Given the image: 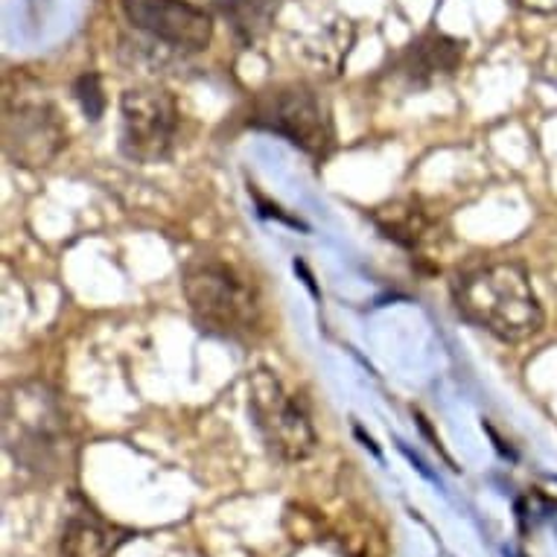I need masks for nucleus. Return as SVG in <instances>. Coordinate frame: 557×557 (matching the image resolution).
<instances>
[{
  "mask_svg": "<svg viewBox=\"0 0 557 557\" xmlns=\"http://www.w3.org/2000/svg\"><path fill=\"white\" fill-rule=\"evenodd\" d=\"M453 301L461 319L503 342H525L543 330V307L529 274L508 260L458 274Z\"/></svg>",
  "mask_w": 557,
  "mask_h": 557,
  "instance_id": "obj_1",
  "label": "nucleus"
},
{
  "mask_svg": "<svg viewBox=\"0 0 557 557\" xmlns=\"http://www.w3.org/2000/svg\"><path fill=\"white\" fill-rule=\"evenodd\" d=\"M193 321L220 338H246L260 324V293L246 272L222 257H193L182 272Z\"/></svg>",
  "mask_w": 557,
  "mask_h": 557,
  "instance_id": "obj_2",
  "label": "nucleus"
},
{
  "mask_svg": "<svg viewBox=\"0 0 557 557\" xmlns=\"http://www.w3.org/2000/svg\"><path fill=\"white\" fill-rule=\"evenodd\" d=\"M3 441L15 465L50 473L64 461L67 418L55 394L41 383L12 385L3 400Z\"/></svg>",
  "mask_w": 557,
  "mask_h": 557,
  "instance_id": "obj_3",
  "label": "nucleus"
},
{
  "mask_svg": "<svg viewBox=\"0 0 557 557\" xmlns=\"http://www.w3.org/2000/svg\"><path fill=\"white\" fill-rule=\"evenodd\" d=\"M248 414L265 449L281 461H304L315 453L310 406L301 394L286 392L272 371H255L248 380Z\"/></svg>",
  "mask_w": 557,
  "mask_h": 557,
  "instance_id": "obj_4",
  "label": "nucleus"
},
{
  "mask_svg": "<svg viewBox=\"0 0 557 557\" xmlns=\"http://www.w3.org/2000/svg\"><path fill=\"white\" fill-rule=\"evenodd\" d=\"M248 126L284 137L312 158H324L333 147V123L327 109L319 94L304 83L274 85L257 94Z\"/></svg>",
  "mask_w": 557,
  "mask_h": 557,
  "instance_id": "obj_5",
  "label": "nucleus"
},
{
  "mask_svg": "<svg viewBox=\"0 0 557 557\" xmlns=\"http://www.w3.org/2000/svg\"><path fill=\"white\" fill-rule=\"evenodd\" d=\"M178 102L161 85H137L120 97V152L135 164H158L178 140Z\"/></svg>",
  "mask_w": 557,
  "mask_h": 557,
  "instance_id": "obj_6",
  "label": "nucleus"
},
{
  "mask_svg": "<svg viewBox=\"0 0 557 557\" xmlns=\"http://www.w3.org/2000/svg\"><path fill=\"white\" fill-rule=\"evenodd\" d=\"M123 15L137 33L173 53H201L213 41L211 12L187 0H123Z\"/></svg>",
  "mask_w": 557,
  "mask_h": 557,
  "instance_id": "obj_7",
  "label": "nucleus"
},
{
  "mask_svg": "<svg viewBox=\"0 0 557 557\" xmlns=\"http://www.w3.org/2000/svg\"><path fill=\"white\" fill-rule=\"evenodd\" d=\"M67 144V126L53 102L24 100L7 109L3 152L15 166L38 170L53 161Z\"/></svg>",
  "mask_w": 557,
  "mask_h": 557,
  "instance_id": "obj_8",
  "label": "nucleus"
},
{
  "mask_svg": "<svg viewBox=\"0 0 557 557\" xmlns=\"http://www.w3.org/2000/svg\"><path fill=\"white\" fill-rule=\"evenodd\" d=\"M465 41L447 36V33H438V29H430L411 41L394 62V74L400 76L403 83L414 88V91H423V88H432V85L444 83L449 76L456 74L461 62H465Z\"/></svg>",
  "mask_w": 557,
  "mask_h": 557,
  "instance_id": "obj_9",
  "label": "nucleus"
},
{
  "mask_svg": "<svg viewBox=\"0 0 557 557\" xmlns=\"http://www.w3.org/2000/svg\"><path fill=\"white\" fill-rule=\"evenodd\" d=\"M371 220L385 239H392L409 251L421 248L435 231V222L426 216V211H421L418 205H406V201H392L385 208H376Z\"/></svg>",
  "mask_w": 557,
  "mask_h": 557,
  "instance_id": "obj_10",
  "label": "nucleus"
},
{
  "mask_svg": "<svg viewBox=\"0 0 557 557\" xmlns=\"http://www.w3.org/2000/svg\"><path fill=\"white\" fill-rule=\"evenodd\" d=\"M120 537L94 511L83 508L67 517L62 531V557H109Z\"/></svg>",
  "mask_w": 557,
  "mask_h": 557,
  "instance_id": "obj_11",
  "label": "nucleus"
},
{
  "mask_svg": "<svg viewBox=\"0 0 557 557\" xmlns=\"http://www.w3.org/2000/svg\"><path fill=\"white\" fill-rule=\"evenodd\" d=\"M222 12L231 24V33L243 47L255 45L272 24L277 12V0H225Z\"/></svg>",
  "mask_w": 557,
  "mask_h": 557,
  "instance_id": "obj_12",
  "label": "nucleus"
},
{
  "mask_svg": "<svg viewBox=\"0 0 557 557\" xmlns=\"http://www.w3.org/2000/svg\"><path fill=\"white\" fill-rule=\"evenodd\" d=\"M74 97L76 102L83 106L85 117L88 120H100L102 111H106V94H102L100 76L97 74H83L74 85Z\"/></svg>",
  "mask_w": 557,
  "mask_h": 557,
  "instance_id": "obj_13",
  "label": "nucleus"
},
{
  "mask_svg": "<svg viewBox=\"0 0 557 557\" xmlns=\"http://www.w3.org/2000/svg\"><path fill=\"white\" fill-rule=\"evenodd\" d=\"M522 10L537 12V15H552L557 12V0H517Z\"/></svg>",
  "mask_w": 557,
  "mask_h": 557,
  "instance_id": "obj_14",
  "label": "nucleus"
}]
</instances>
